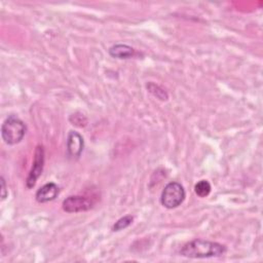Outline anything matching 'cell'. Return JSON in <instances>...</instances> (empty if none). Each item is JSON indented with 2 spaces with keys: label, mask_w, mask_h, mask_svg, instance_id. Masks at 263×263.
Instances as JSON below:
<instances>
[{
  "label": "cell",
  "mask_w": 263,
  "mask_h": 263,
  "mask_svg": "<svg viewBox=\"0 0 263 263\" xmlns=\"http://www.w3.org/2000/svg\"><path fill=\"white\" fill-rule=\"evenodd\" d=\"M7 190H6V185H5V180L3 177H1V199L4 200L7 196Z\"/></svg>",
  "instance_id": "7c38bea8"
},
{
  "label": "cell",
  "mask_w": 263,
  "mask_h": 263,
  "mask_svg": "<svg viewBox=\"0 0 263 263\" xmlns=\"http://www.w3.org/2000/svg\"><path fill=\"white\" fill-rule=\"evenodd\" d=\"M59 191H60L59 186L55 183L49 182L44 184L37 190L35 197H36V200L40 203L48 202L53 200L58 196Z\"/></svg>",
  "instance_id": "52a82bcc"
},
{
  "label": "cell",
  "mask_w": 263,
  "mask_h": 263,
  "mask_svg": "<svg viewBox=\"0 0 263 263\" xmlns=\"http://www.w3.org/2000/svg\"><path fill=\"white\" fill-rule=\"evenodd\" d=\"M226 252V246L206 239H193L183 246L180 253L188 258H211L222 256Z\"/></svg>",
  "instance_id": "6da1fadb"
},
{
  "label": "cell",
  "mask_w": 263,
  "mask_h": 263,
  "mask_svg": "<svg viewBox=\"0 0 263 263\" xmlns=\"http://www.w3.org/2000/svg\"><path fill=\"white\" fill-rule=\"evenodd\" d=\"M184 187L178 182L166 184L160 195V202L166 209L178 208L185 199Z\"/></svg>",
  "instance_id": "3957f363"
},
{
  "label": "cell",
  "mask_w": 263,
  "mask_h": 263,
  "mask_svg": "<svg viewBox=\"0 0 263 263\" xmlns=\"http://www.w3.org/2000/svg\"><path fill=\"white\" fill-rule=\"evenodd\" d=\"M93 202L85 196L71 195L63 201V210L68 213L84 212L91 209Z\"/></svg>",
  "instance_id": "5b68a950"
},
{
  "label": "cell",
  "mask_w": 263,
  "mask_h": 263,
  "mask_svg": "<svg viewBox=\"0 0 263 263\" xmlns=\"http://www.w3.org/2000/svg\"><path fill=\"white\" fill-rule=\"evenodd\" d=\"M147 89H148L154 97H156L157 99H159V100H161V101H166L167 98H168L166 91H165L162 87H160L158 84H155V83H153V82H149V83L147 84Z\"/></svg>",
  "instance_id": "9c48e42d"
},
{
  "label": "cell",
  "mask_w": 263,
  "mask_h": 263,
  "mask_svg": "<svg viewBox=\"0 0 263 263\" xmlns=\"http://www.w3.org/2000/svg\"><path fill=\"white\" fill-rule=\"evenodd\" d=\"M84 141L80 134L70 130L67 138V153L71 158H78L83 151Z\"/></svg>",
  "instance_id": "8992f818"
},
{
  "label": "cell",
  "mask_w": 263,
  "mask_h": 263,
  "mask_svg": "<svg viewBox=\"0 0 263 263\" xmlns=\"http://www.w3.org/2000/svg\"><path fill=\"white\" fill-rule=\"evenodd\" d=\"M43 165H44V149H43V146L38 145L36 147V150H35L32 168H31V171L29 173V176L26 180V186L29 189L33 188L35 186L37 179L42 174Z\"/></svg>",
  "instance_id": "277c9868"
},
{
  "label": "cell",
  "mask_w": 263,
  "mask_h": 263,
  "mask_svg": "<svg viewBox=\"0 0 263 263\" xmlns=\"http://www.w3.org/2000/svg\"><path fill=\"white\" fill-rule=\"evenodd\" d=\"M133 220H134L133 216H130V215L124 216V217L120 218L119 220H117L115 222V224L112 227V230L113 231H120L122 229H125L126 227H128L133 223Z\"/></svg>",
  "instance_id": "8fae6325"
},
{
  "label": "cell",
  "mask_w": 263,
  "mask_h": 263,
  "mask_svg": "<svg viewBox=\"0 0 263 263\" xmlns=\"http://www.w3.org/2000/svg\"><path fill=\"white\" fill-rule=\"evenodd\" d=\"M27 130L24 121L16 115H9L2 123L1 136L3 141L8 145H15L20 143Z\"/></svg>",
  "instance_id": "7a4b0ae2"
},
{
  "label": "cell",
  "mask_w": 263,
  "mask_h": 263,
  "mask_svg": "<svg viewBox=\"0 0 263 263\" xmlns=\"http://www.w3.org/2000/svg\"><path fill=\"white\" fill-rule=\"evenodd\" d=\"M211 184L206 180H201L197 182L194 186V191L199 197H205L210 194L211 192Z\"/></svg>",
  "instance_id": "30bf717a"
},
{
  "label": "cell",
  "mask_w": 263,
  "mask_h": 263,
  "mask_svg": "<svg viewBox=\"0 0 263 263\" xmlns=\"http://www.w3.org/2000/svg\"><path fill=\"white\" fill-rule=\"evenodd\" d=\"M136 53L135 49L127 44H114L109 48V54L116 59H129Z\"/></svg>",
  "instance_id": "ba28073f"
}]
</instances>
